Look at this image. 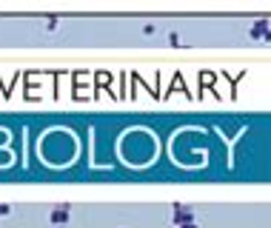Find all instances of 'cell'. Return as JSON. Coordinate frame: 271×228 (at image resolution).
<instances>
[{
	"instance_id": "cell-9",
	"label": "cell",
	"mask_w": 271,
	"mask_h": 228,
	"mask_svg": "<svg viewBox=\"0 0 271 228\" xmlns=\"http://www.w3.org/2000/svg\"><path fill=\"white\" fill-rule=\"evenodd\" d=\"M266 43H271V32H269V37H266Z\"/></svg>"
},
{
	"instance_id": "cell-2",
	"label": "cell",
	"mask_w": 271,
	"mask_h": 228,
	"mask_svg": "<svg viewBox=\"0 0 271 228\" xmlns=\"http://www.w3.org/2000/svg\"><path fill=\"white\" fill-rule=\"evenodd\" d=\"M68 220H71V205L68 203H55L52 208H49V223L57 228L68 226Z\"/></svg>"
},
{
	"instance_id": "cell-4",
	"label": "cell",
	"mask_w": 271,
	"mask_h": 228,
	"mask_svg": "<svg viewBox=\"0 0 271 228\" xmlns=\"http://www.w3.org/2000/svg\"><path fill=\"white\" fill-rule=\"evenodd\" d=\"M180 43H183L180 32H169V46H174V49H180Z\"/></svg>"
},
{
	"instance_id": "cell-10",
	"label": "cell",
	"mask_w": 271,
	"mask_h": 228,
	"mask_svg": "<svg viewBox=\"0 0 271 228\" xmlns=\"http://www.w3.org/2000/svg\"><path fill=\"white\" fill-rule=\"evenodd\" d=\"M120 228H126V226H120Z\"/></svg>"
},
{
	"instance_id": "cell-1",
	"label": "cell",
	"mask_w": 271,
	"mask_h": 228,
	"mask_svg": "<svg viewBox=\"0 0 271 228\" xmlns=\"http://www.w3.org/2000/svg\"><path fill=\"white\" fill-rule=\"evenodd\" d=\"M197 223V211H194V205H186V203H174L171 205V226H192Z\"/></svg>"
},
{
	"instance_id": "cell-7",
	"label": "cell",
	"mask_w": 271,
	"mask_h": 228,
	"mask_svg": "<svg viewBox=\"0 0 271 228\" xmlns=\"http://www.w3.org/2000/svg\"><path fill=\"white\" fill-rule=\"evenodd\" d=\"M11 214V205L9 203H0V217H9Z\"/></svg>"
},
{
	"instance_id": "cell-5",
	"label": "cell",
	"mask_w": 271,
	"mask_h": 228,
	"mask_svg": "<svg viewBox=\"0 0 271 228\" xmlns=\"http://www.w3.org/2000/svg\"><path fill=\"white\" fill-rule=\"evenodd\" d=\"M57 29V17L52 14V17H46V32H55Z\"/></svg>"
},
{
	"instance_id": "cell-8",
	"label": "cell",
	"mask_w": 271,
	"mask_h": 228,
	"mask_svg": "<svg viewBox=\"0 0 271 228\" xmlns=\"http://www.w3.org/2000/svg\"><path fill=\"white\" fill-rule=\"evenodd\" d=\"M183 228H200V226H197V223H192V226H183Z\"/></svg>"
},
{
	"instance_id": "cell-3",
	"label": "cell",
	"mask_w": 271,
	"mask_h": 228,
	"mask_svg": "<svg viewBox=\"0 0 271 228\" xmlns=\"http://www.w3.org/2000/svg\"><path fill=\"white\" fill-rule=\"evenodd\" d=\"M269 32H271L269 20H254V23H251V29H249V37H251V40H266Z\"/></svg>"
},
{
	"instance_id": "cell-6",
	"label": "cell",
	"mask_w": 271,
	"mask_h": 228,
	"mask_svg": "<svg viewBox=\"0 0 271 228\" xmlns=\"http://www.w3.org/2000/svg\"><path fill=\"white\" fill-rule=\"evenodd\" d=\"M143 34H148V37L157 34V23H146V26H143Z\"/></svg>"
}]
</instances>
